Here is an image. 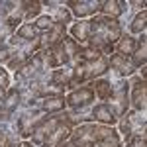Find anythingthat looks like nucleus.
I'll return each mask as SVG.
<instances>
[{"label":"nucleus","mask_w":147,"mask_h":147,"mask_svg":"<svg viewBox=\"0 0 147 147\" xmlns=\"http://www.w3.org/2000/svg\"><path fill=\"white\" fill-rule=\"evenodd\" d=\"M122 37V26L114 18H94L90 20V34H88V41H90V49L102 51L104 53H112L114 41Z\"/></svg>","instance_id":"f257e3e1"},{"label":"nucleus","mask_w":147,"mask_h":147,"mask_svg":"<svg viewBox=\"0 0 147 147\" xmlns=\"http://www.w3.org/2000/svg\"><path fill=\"white\" fill-rule=\"evenodd\" d=\"M110 67V63H108V59L102 55H96L94 59H86V61H79V65L75 69V73H73V79L69 82L67 86H79L80 82H84V80L88 79H94V77H98L102 75L106 69Z\"/></svg>","instance_id":"f03ea898"},{"label":"nucleus","mask_w":147,"mask_h":147,"mask_svg":"<svg viewBox=\"0 0 147 147\" xmlns=\"http://www.w3.org/2000/svg\"><path fill=\"white\" fill-rule=\"evenodd\" d=\"M80 49L79 43L73 39V37H63L57 45H53L51 49H47L45 53V61L49 67H59V65H67L73 57H79L80 55Z\"/></svg>","instance_id":"7ed1b4c3"},{"label":"nucleus","mask_w":147,"mask_h":147,"mask_svg":"<svg viewBox=\"0 0 147 147\" xmlns=\"http://www.w3.org/2000/svg\"><path fill=\"white\" fill-rule=\"evenodd\" d=\"M63 124V116H51V118H43L41 124L35 125V129L32 131V141L37 145H43L45 139L51 136V131L55 129L57 125Z\"/></svg>","instance_id":"20e7f679"},{"label":"nucleus","mask_w":147,"mask_h":147,"mask_svg":"<svg viewBox=\"0 0 147 147\" xmlns=\"http://www.w3.org/2000/svg\"><path fill=\"white\" fill-rule=\"evenodd\" d=\"M125 118L122 120V124H120V129H122V134L125 136V139H131L134 136V131H145V118L141 116L139 112H131V114H124ZM145 136V134H143Z\"/></svg>","instance_id":"39448f33"},{"label":"nucleus","mask_w":147,"mask_h":147,"mask_svg":"<svg viewBox=\"0 0 147 147\" xmlns=\"http://www.w3.org/2000/svg\"><path fill=\"white\" fill-rule=\"evenodd\" d=\"M45 116H41V110H32V112H26L18 118V131L20 136H30L32 131L35 129V125L41 124Z\"/></svg>","instance_id":"423d86ee"},{"label":"nucleus","mask_w":147,"mask_h":147,"mask_svg":"<svg viewBox=\"0 0 147 147\" xmlns=\"http://www.w3.org/2000/svg\"><path fill=\"white\" fill-rule=\"evenodd\" d=\"M127 88L129 84L127 82H122L118 86H114V92L110 96V106L114 108V112L118 114H127Z\"/></svg>","instance_id":"0eeeda50"},{"label":"nucleus","mask_w":147,"mask_h":147,"mask_svg":"<svg viewBox=\"0 0 147 147\" xmlns=\"http://www.w3.org/2000/svg\"><path fill=\"white\" fill-rule=\"evenodd\" d=\"M67 6L71 8V12L75 14V16H90V14H96L98 10H102V2L100 0H71L67 2Z\"/></svg>","instance_id":"6e6552de"},{"label":"nucleus","mask_w":147,"mask_h":147,"mask_svg":"<svg viewBox=\"0 0 147 147\" xmlns=\"http://www.w3.org/2000/svg\"><path fill=\"white\" fill-rule=\"evenodd\" d=\"M92 100H94V90L88 88V86H82L79 90H73L67 98H65V102H67L69 106H73V108H84V106H88Z\"/></svg>","instance_id":"1a4fd4ad"},{"label":"nucleus","mask_w":147,"mask_h":147,"mask_svg":"<svg viewBox=\"0 0 147 147\" xmlns=\"http://www.w3.org/2000/svg\"><path fill=\"white\" fill-rule=\"evenodd\" d=\"M134 92H131V104L137 112H145L147 108V84H145V79H134Z\"/></svg>","instance_id":"9d476101"},{"label":"nucleus","mask_w":147,"mask_h":147,"mask_svg":"<svg viewBox=\"0 0 147 147\" xmlns=\"http://www.w3.org/2000/svg\"><path fill=\"white\" fill-rule=\"evenodd\" d=\"M90 120H96L100 124H108L112 125L118 122V114L114 112V108L110 104H98L90 110Z\"/></svg>","instance_id":"9b49d317"},{"label":"nucleus","mask_w":147,"mask_h":147,"mask_svg":"<svg viewBox=\"0 0 147 147\" xmlns=\"http://www.w3.org/2000/svg\"><path fill=\"white\" fill-rule=\"evenodd\" d=\"M71 136V127H69V124L65 122V124L57 125L55 129L51 131V136L45 139V143H43V147H59L67 137Z\"/></svg>","instance_id":"f8f14e48"},{"label":"nucleus","mask_w":147,"mask_h":147,"mask_svg":"<svg viewBox=\"0 0 147 147\" xmlns=\"http://www.w3.org/2000/svg\"><path fill=\"white\" fill-rule=\"evenodd\" d=\"M18 104H20V92L16 90V88H10V90L6 92L4 104H2V108H0V118H8V116L18 108Z\"/></svg>","instance_id":"ddd939ff"},{"label":"nucleus","mask_w":147,"mask_h":147,"mask_svg":"<svg viewBox=\"0 0 147 147\" xmlns=\"http://www.w3.org/2000/svg\"><path fill=\"white\" fill-rule=\"evenodd\" d=\"M136 49H137V41L131 35H122V37H120V41H118V55L131 57Z\"/></svg>","instance_id":"4468645a"},{"label":"nucleus","mask_w":147,"mask_h":147,"mask_svg":"<svg viewBox=\"0 0 147 147\" xmlns=\"http://www.w3.org/2000/svg\"><path fill=\"white\" fill-rule=\"evenodd\" d=\"M65 98H63V94H59V96H45L43 98V104H41V110L43 112H61L63 108H65Z\"/></svg>","instance_id":"2eb2a0df"},{"label":"nucleus","mask_w":147,"mask_h":147,"mask_svg":"<svg viewBox=\"0 0 147 147\" xmlns=\"http://www.w3.org/2000/svg\"><path fill=\"white\" fill-rule=\"evenodd\" d=\"M108 63H110V67H114L118 73H122V75H131L134 73V67L127 63V57H122V55H112L108 59Z\"/></svg>","instance_id":"dca6fc26"},{"label":"nucleus","mask_w":147,"mask_h":147,"mask_svg":"<svg viewBox=\"0 0 147 147\" xmlns=\"http://www.w3.org/2000/svg\"><path fill=\"white\" fill-rule=\"evenodd\" d=\"M124 10H125V2H120V0L102 2V12L106 14V18H114L116 20V16H120Z\"/></svg>","instance_id":"f3484780"},{"label":"nucleus","mask_w":147,"mask_h":147,"mask_svg":"<svg viewBox=\"0 0 147 147\" xmlns=\"http://www.w3.org/2000/svg\"><path fill=\"white\" fill-rule=\"evenodd\" d=\"M88 34H90V22H77L71 28V35H73V39L77 43L86 41L88 39Z\"/></svg>","instance_id":"a211bd4d"},{"label":"nucleus","mask_w":147,"mask_h":147,"mask_svg":"<svg viewBox=\"0 0 147 147\" xmlns=\"http://www.w3.org/2000/svg\"><path fill=\"white\" fill-rule=\"evenodd\" d=\"M92 90H94V94H96L98 98L110 100V96H112V92H114V84L110 82V80H96Z\"/></svg>","instance_id":"6ab92c4d"},{"label":"nucleus","mask_w":147,"mask_h":147,"mask_svg":"<svg viewBox=\"0 0 147 147\" xmlns=\"http://www.w3.org/2000/svg\"><path fill=\"white\" fill-rule=\"evenodd\" d=\"M37 34H39V32H37V28L32 26V24H26V26H22V28L18 30V37L24 39V41H32V39H34L35 43H39V39H41V37H39Z\"/></svg>","instance_id":"aec40b11"},{"label":"nucleus","mask_w":147,"mask_h":147,"mask_svg":"<svg viewBox=\"0 0 147 147\" xmlns=\"http://www.w3.org/2000/svg\"><path fill=\"white\" fill-rule=\"evenodd\" d=\"M137 45H139V49H136L134 55H131V67H145V59H147L145 37H141V41H139Z\"/></svg>","instance_id":"412c9836"},{"label":"nucleus","mask_w":147,"mask_h":147,"mask_svg":"<svg viewBox=\"0 0 147 147\" xmlns=\"http://www.w3.org/2000/svg\"><path fill=\"white\" fill-rule=\"evenodd\" d=\"M145 24H147V12L141 10V14H137L134 24H131V32H134V34H141V32L145 30Z\"/></svg>","instance_id":"4be33fe9"},{"label":"nucleus","mask_w":147,"mask_h":147,"mask_svg":"<svg viewBox=\"0 0 147 147\" xmlns=\"http://www.w3.org/2000/svg\"><path fill=\"white\" fill-rule=\"evenodd\" d=\"M34 26L37 28V32H45V30L49 32V30L55 26V22H53V18H49V16H41V18H39Z\"/></svg>","instance_id":"5701e85b"},{"label":"nucleus","mask_w":147,"mask_h":147,"mask_svg":"<svg viewBox=\"0 0 147 147\" xmlns=\"http://www.w3.org/2000/svg\"><path fill=\"white\" fill-rule=\"evenodd\" d=\"M41 10V2H28L26 4V20H32L35 18Z\"/></svg>","instance_id":"b1692460"},{"label":"nucleus","mask_w":147,"mask_h":147,"mask_svg":"<svg viewBox=\"0 0 147 147\" xmlns=\"http://www.w3.org/2000/svg\"><path fill=\"white\" fill-rule=\"evenodd\" d=\"M69 20H71V14H69L67 10H63V8H59V10H57V14L53 16V22H55V24H61V26H65Z\"/></svg>","instance_id":"393cba45"},{"label":"nucleus","mask_w":147,"mask_h":147,"mask_svg":"<svg viewBox=\"0 0 147 147\" xmlns=\"http://www.w3.org/2000/svg\"><path fill=\"white\" fill-rule=\"evenodd\" d=\"M59 147H94V143H88V141H69V143H61Z\"/></svg>","instance_id":"a878e982"},{"label":"nucleus","mask_w":147,"mask_h":147,"mask_svg":"<svg viewBox=\"0 0 147 147\" xmlns=\"http://www.w3.org/2000/svg\"><path fill=\"white\" fill-rule=\"evenodd\" d=\"M8 82H10V79H8V73L4 71V69L0 67V88H8Z\"/></svg>","instance_id":"bb28decb"},{"label":"nucleus","mask_w":147,"mask_h":147,"mask_svg":"<svg viewBox=\"0 0 147 147\" xmlns=\"http://www.w3.org/2000/svg\"><path fill=\"white\" fill-rule=\"evenodd\" d=\"M127 147H145V136H137L136 139L129 141V145H127Z\"/></svg>","instance_id":"cd10ccee"},{"label":"nucleus","mask_w":147,"mask_h":147,"mask_svg":"<svg viewBox=\"0 0 147 147\" xmlns=\"http://www.w3.org/2000/svg\"><path fill=\"white\" fill-rule=\"evenodd\" d=\"M0 147H12V139L6 131H0Z\"/></svg>","instance_id":"c85d7f7f"},{"label":"nucleus","mask_w":147,"mask_h":147,"mask_svg":"<svg viewBox=\"0 0 147 147\" xmlns=\"http://www.w3.org/2000/svg\"><path fill=\"white\" fill-rule=\"evenodd\" d=\"M10 34H12V28H8V26H4V28L0 30V45L6 41V37H8Z\"/></svg>","instance_id":"c756f323"},{"label":"nucleus","mask_w":147,"mask_h":147,"mask_svg":"<svg viewBox=\"0 0 147 147\" xmlns=\"http://www.w3.org/2000/svg\"><path fill=\"white\" fill-rule=\"evenodd\" d=\"M4 98H6V92H4V88H0V108L4 104Z\"/></svg>","instance_id":"7c9ffc66"},{"label":"nucleus","mask_w":147,"mask_h":147,"mask_svg":"<svg viewBox=\"0 0 147 147\" xmlns=\"http://www.w3.org/2000/svg\"><path fill=\"white\" fill-rule=\"evenodd\" d=\"M131 6H136V8H143L145 6V2H129Z\"/></svg>","instance_id":"2f4dec72"},{"label":"nucleus","mask_w":147,"mask_h":147,"mask_svg":"<svg viewBox=\"0 0 147 147\" xmlns=\"http://www.w3.org/2000/svg\"><path fill=\"white\" fill-rule=\"evenodd\" d=\"M20 147H34V145H32V143H28V141H24V143H22Z\"/></svg>","instance_id":"473e14b6"}]
</instances>
